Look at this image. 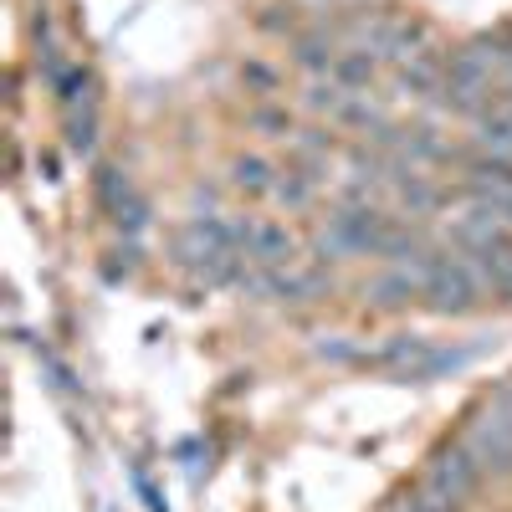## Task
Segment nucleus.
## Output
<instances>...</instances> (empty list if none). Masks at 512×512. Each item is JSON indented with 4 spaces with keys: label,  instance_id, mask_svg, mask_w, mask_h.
<instances>
[{
    "label": "nucleus",
    "instance_id": "1",
    "mask_svg": "<svg viewBox=\"0 0 512 512\" xmlns=\"http://www.w3.org/2000/svg\"><path fill=\"white\" fill-rule=\"evenodd\" d=\"M420 267H425V303H431V313L441 318H461V313H472L482 303V272L466 262V256H451V251H431V256H420Z\"/></svg>",
    "mask_w": 512,
    "mask_h": 512
},
{
    "label": "nucleus",
    "instance_id": "2",
    "mask_svg": "<svg viewBox=\"0 0 512 512\" xmlns=\"http://www.w3.org/2000/svg\"><path fill=\"white\" fill-rule=\"evenodd\" d=\"M461 446L482 461V472H512V410L492 400L472 425H466Z\"/></svg>",
    "mask_w": 512,
    "mask_h": 512
},
{
    "label": "nucleus",
    "instance_id": "3",
    "mask_svg": "<svg viewBox=\"0 0 512 512\" xmlns=\"http://www.w3.org/2000/svg\"><path fill=\"white\" fill-rule=\"evenodd\" d=\"M477 477H482V461L472 451L466 446H441L431 456V466H425V492H436L446 507H461L466 497H472Z\"/></svg>",
    "mask_w": 512,
    "mask_h": 512
},
{
    "label": "nucleus",
    "instance_id": "4",
    "mask_svg": "<svg viewBox=\"0 0 512 512\" xmlns=\"http://www.w3.org/2000/svg\"><path fill=\"white\" fill-rule=\"evenodd\" d=\"M236 226V246L251 267H292V231L277 221H231Z\"/></svg>",
    "mask_w": 512,
    "mask_h": 512
},
{
    "label": "nucleus",
    "instance_id": "5",
    "mask_svg": "<svg viewBox=\"0 0 512 512\" xmlns=\"http://www.w3.org/2000/svg\"><path fill=\"white\" fill-rule=\"evenodd\" d=\"M431 354H436L431 338H420V333H395L390 344H379V349L359 354V364H364V369H390V374H400V379H420V369H425V359H431Z\"/></svg>",
    "mask_w": 512,
    "mask_h": 512
},
{
    "label": "nucleus",
    "instance_id": "6",
    "mask_svg": "<svg viewBox=\"0 0 512 512\" xmlns=\"http://www.w3.org/2000/svg\"><path fill=\"white\" fill-rule=\"evenodd\" d=\"M364 297H369L374 308L395 313V308L415 303V297H425V267H420V262H400V267H390L384 277H374V282L364 287Z\"/></svg>",
    "mask_w": 512,
    "mask_h": 512
},
{
    "label": "nucleus",
    "instance_id": "7",
    "mask_svg": "<svg viewBox=\"0 0 512 512\" xmlns=\"http://www.w3.org/2000/svg\"><path fill=\"white\" fill-rule=\"evenodd\" d=\"M98 195H103V205L113 210L118 226H128V231L144 226V200L134 195V185H128L123 169H103V175H98Z\"/></svg>",
    "mask_w": 512,
    "mask_h": 512
},
{
    "label": "nucleus",
    "instance_id": "8",
    "mask_svg": "<svg viewBox=\"0 0 512 512\" xmlns=\"http://www.w3.org/2000/svg\"><path fill=\"white\" fill-rule=\"evenodd\" d=\"M272 297H282V303H313V297L328 292V272L323 267H303V272H292V267H272Z\"/></svg>",
    "mask_w": 512,
    "mask_h": 512
},
{
    "label": "nucleus",
    "instance_id": "9",
    "mask_svg": "<svg viewBox=\"0 0 512 512\" xmlns=\"http://www.w3.org/2000/svg\"><path fill=\"white\" fill-rule=\"evenodd\" d=\"M466 180H472L487 200H497V195L512 190V159H502V154H472V159H466Z\"/></svg>",
    "mask_w": 512,
    "mask_h": 512
},
{
    "label": "nucleus",
    "instance_id": "10",
    "mask_svg": "<svg viewBox=\"0 0 512 512\" xmlns=\"http://www.w3.org/2000/svg\"><path fill=\"white\" fill-rule=\"evenodd\" d=\"M400 82H405V93H415V98H431V93H441V88H446V72H441L436 47H425L420 57H410V62L400 67Z\"/></svg>",
    "mask_w": 512,
    "mask_h": 512
},
{
    "label": "nucleus",
    "instance_id": "11",
    "mask_svg": "<svg viewBox=\"0 0 512 512\" xmlns=\"http://www.w3.org/2000/svg\"><path fill=\"white\" fill-rule=\"evenodd\" d=\"M292 62L328 77V72H333V62H338V41H333L328 31H303V36L292 41Z\"/></svg>",
    "mask_w": 512,
    "mask_h": 512
},
{
    "label": "nucleus",
    "instance_id": "12",
    "mask_svg": "<svg viewBox=\"0 0 512 512\" xmlns=\"http://www.w3.org/2000/svg\"><path fill=\"white\" fill-rule=\"evenodd\" d=\"M477 149L512 159V108H492L477 118Z\"/></svg>",
    "mask_w": 512,
    "mask_h": 512
},
{
    "label": "nucleus",
    "instance_id": "13",
    "mask_svg": "<svg viewBox=\"0 0 512 512\" xmlns=\"http://www.w3.org/2000/svg\"><path fill=\"white\" fill-rule=\"evenodd\" d=\"M374 72H379V57H374V52H364V47H354V52H338V62H333V77L344 82L349 93H369Z\"/></svg>",
    "mask_w": 512,
    "mask_h": 512
},
{
    "label": "nucleus",
    "instance_id": "14",
    "mask_svg": "<svg viewBox=\"0 0 512 512\" xmlns=\"http://www.w3.org/2000/svg\"><path fill=\"white\" fill-rule=\"evenodd\" d=\"M231 185L246 190V195H272V190H277V175H272V164H267V159L241 154V159L231 164Z\"/></svg>",
    "mask_w": 512,
    "mask_h": 512
},
{
    "label": "nucleus",
    "instance_id": "15",
    "mask_svg": "<svg viewBox=\"0 0 512 512\" xmlns=\"http://www.w3.org/2000/svg\"><path fill=\"white\" fill-rule=\"evenodd\" d=\"M374 256H390V262H420V231L405 221H390L374 246Z\"/></svg>",
    "mask_w": 512,
    "mask_h": 512
},
{
    "label": "nucleus",
    "instance_id": "16",
    "mask_svg": "<svg viewBox=\"0 0 512 512\" xmlns=\"http://www.w3.org/2000/svg\"><path fill=\"white\" fill-rule=\"evenodd\" d=\"M333 123H344V128H364V134H374V128H384V108L369 103V93H349L344 108L333 113Z\"/></svg>",
    "mask_w": 512,
    "mask_h": 512
},
{
    "label": "nucleus",
    "instance_id": "17",
    "mask_svg": "<svg viewBox=\"0 0 512 512\" xmlns=\"http://www.w3.org/2000/svg\"><path fill=\"white\" fill-rule=\"evenodd\" d=\"M344 98H349V88H344V82H338L333 72H328V77H318L313 88H308V108H313V113H328V118H333L338 108H344Z\"/></svg>",
    "mask_w": 512,
    "mask_h": 512
},
{
    "label": "nucleus",
    "instance_id": "18",
    "mask_svg": "<svg viewBox=\"0 0 512 512\" xmlns=\"http://www.w3.org/2000/svg\"><path fill=\"white\" fill-rule=\"evenodd\" d=\"M313 185H318V175L287 169V175H277V190H272V195H277L282 205H292V210H297V205H308V200H313Z\"/></svg>",
    "mask_w": 512,
    "mask_h": 512
},
{
    "label": "nucleus",
    "instance_id": "19",
    "mask_svg": "<svg viewBox=\"0 0 512 512\" xmlns=\"http://www.w3.org/2000/svg\"><path fill=\"white\" fill-rule=\"evenodd\" d=\"M67 118V149L72 154H93L98 144V113H62Z\"/></svg>",
    "mask_w": 512,
    "mask_h": 512
},
{
    "label": "nucleus",
    "instance_id": "20",
    "mask_svg": "<svg viewBox=\"0 0 512 512\" xmlns=\"http://www.w3.org/2000/svg\"><path fill=\"white\" fill-rule=\"evenodd\" d=\"M400 200L415 210V216H425V210H431L441 195H436V185H425L420 175H400Z\"/></svg>",
    "mask_w": 512,
    "mask_h": 512
},
{
    "label": "nucleus",
    "instance_id": "21",
    "mask_svg": "<svg viewBox=\"0 0 512 512\" xmlns=\"http://www.w3.org/2000/svg\"><path fill=\"white\" fill-rule=\"evenodd\" d=\"M246 123H251V128H262V134H272V139H287V134H292V118H287L282 108H251Z\"/></svg>",
    "mask_w": 512,
    "mask_h": 512
},
{
    "label": "nucleus",
    "instance_id": "22",
    "mask_svg": "<svg viewBox=\"0 0 512 512\" xmlns=\"http://www.w3.org/2000/svg\"><path fill=\"white\" fill-rule=\"evenodd\" d=\"M297 149H303V154H323V149H333V139L328 134H303V139H297Z\"/></svg>",
    "mask_w": 512,
    "mask_h": 512
},
{
    "label": "nucleus",
    "instance_id": "23",
    "mask_svg": "<svg viewBox=\"0 0 512 512\" xmlns=\"http://www.w3.org/2000/svg\"><path fill=\"white\" fill-rule=\"evenodd\" d=\"M246 82H256V88H277V77L267 67H256V62H246Z\"/></svg>",
    "mask_w": 512,
    "mask_h": 512
}]
</instances>
